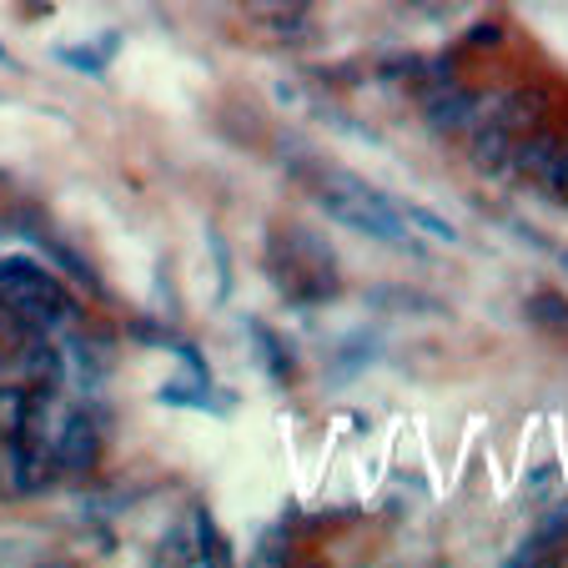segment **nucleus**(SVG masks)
Instances as JSON below:
<instances>
[{"instance_id":"nucleus-9","label":"nucleus","mask_w":568,"mask_h":568,"mask_svg":"<svg viewBox=\"0 0 568 568\" xmlns=\"http://www.w3.org/2000/svg\"><path fill=\"white\" fill-rule=\"evenodd\" d=\"M528 322L554 337H568V302L558 292H538V297H528Z\"/></svg>"},{"instance_id":"nucleus-5","label":"nucleus","mask_w":568,"mask_h":568,"mask_svg":"<svg viewBox=\"0 0 568 568\" xmlns=\"http://www.w3.org/2000/svg\"><path fill=\"white\" fill-rule=\"evenodd\" d=\"M548 87H518V91H508L498 106H488L483 116L488 121H498V126L508 131V136H528V131H538L548 121Z\"/></svg>"},{"instance_id":"nucleus-15","label":"nucleus","mask_w":568,"mask_h":568,"mask_svg":"<svg viewBox=\"0 0 568 568\" xmlns=\"http://www.w3.org/2000/svg\"><path fill=\"white\" fill-rule=\"evenodd\" d=\"M494 41H504V31H498V26H483V31L468 36V45H494Z\"/></svg>"},{"instance_id":"nucleus-6","label":"nucleus","mask_w":568,"mask_h":568,"mask_svg":"<svg viewBox=\"0 0 568 568\" xmlns=\"http://www.w3.org/2000/svg\"><path fill=\"white\" fill-rule=\"evenodd\" d=\"M55 468L61 473H91L101 458V428L87 418V413H75V418H65V428L55 433Z\"/></svg>"},{"instance_id":"nucleus-14","label":"nucleus","mask_w":568,"mask_h":568,"mask_svg":"<svg viewBox=\"0 0 568 568\" xmlns=\"http://www.w3.org/2000/svg\"><path fill=\"white\" fill-rule=\"evenodd\" d=\"M554 488H558V473H554V468H538L534 478H528V488H524V494H528V498H548V494H554Z\"/></svg>"},{"instance_id":"nucleus-4","label":"nucleus","mask_w":568,"mask_h":568,"mask_svg":"<svg viewBox=\"0 0 568 568\" xmlns=\"http://www.w3.org/2000/svg\"><path fill=\"white\" fill-rule=\"evenodd\" d=\"M483 91L463 87V81H448V87L423 91V121H428L438 136H458V131H473L483 121Z\"/></svg>"},{"instance_id":"nucleus-7","label":"nucleus","mask_w":568,"mask_h":568,"mask_svg":"<svg viewBox=\"0 0 568 568\" xmlns=\"http://www.w3.org/2000/svg\"><path fill=\"white\" fill-rule=\"evenodd\" d=\"M564 146H568V141L554 136V131H528V136L514 141V151H508V166H514L518 176H534V182H538V176L554 166V156Z\"/></svg>"},{"instance_id":"nucleus-1","label":"nucleus","mask_w":568,"mask_h":568,"mask_svg":"<svg viewBox=\"0 0 568 568\" xmlns=\"http://www.w3.org/2000/svg\"><path fill=\"white\" fill-rule=\"evenodd\" d=\"M312 196L333 222L353 226V232L373 236V242H387V247H413V232L403 222V212H397V202H387L377 186L327 166V172L312 176Z\"/></svg>"},{"instance_id":"nucleus-16","label":"nucleus","mask_w":568,"mask_h":568,"mask_svg":"<svg viewBox=\"0 0 568 568\" xmlns=\"http://www.w3.org/2000/svg\"><path fill=\"white\" fill-rule=\"evenodd\" d=\"M418 6H458V0H418Z\"/></svg>"},{"instance_id":"nucleus-8","label":"nucleus","mask_w":568,"mask_h":568,"mask_svg":"<svg viewBox=\"0 0 568 568\" xmlns=\"http://www.w3.org/2000/svg\"><path fill=\"white\" fill-rule=\"evenodd\" d=\"M26 373H31V387H36V393H51V387L61 383L65 363H61V353H55V347L31 343V347H26Z\"/></svg>"},{"instance_id":"nucleus-2","label":"nucleus","mask_w":568,"mask_h":568,"mask_svg":"<svg viewBox=\"0 0 568 568\" xmlns=\"http://www.w3.org/2000/svg\"><path fill=\"white\" fill-rule=\"evenodd\" d=\"M277 257H272V272H277L282 292L292 302H317L327 292H337V267H333V252L322 247L312 232H287L277 242Z\"/></svg>"},{"instance_id":"nucleus-13","label":"nucleus","mask_w":568,"mask_h":568,"mask_svg":"<svg viewBox=\"0 0 568 568\" xmlns=\"http://www.w3.org/2000/svg\"><path fill=\"white\" fill-rule=\"evenodd\" d=\"M538 182H544V186H548V192H554V196H558V202H568V146H564V151H558V156H554V166H548V172H544V176H538Z\"/></svg>"},{"instance_id":"nucleus-10","label":"nucleus","mask_w":568,"mask_h":568,"mask_svg":"<svg viewBox=\"0 0 568 568\" xmlns=\"http://www.w3.org/2000/svg\"><path fill=\"white\" fill-rule=\"evenodd\" d=\"M41 252L51 262H61V272L71 282H81V287H91V292H101V282H97V272H91V262L87 257H75L71 247H65V242H51V236H41Z\"/></svg>"},{"instance_id":"nucleus-3","label":"nucleus","mask_w":568,"mask_h":568,"mask_svg":"<svg viewBox=\"0 0 568 568\" xmlns=\"http://www.w3.org/2000/svg\"><path fill=\"white\" fill-rule=\"evenodd\" d=\"M55 473V448H45V438H36V428H11V443L0 453V478L16 494H36L45 488Z\"/></svg>"},{"instance_id":"nucleus-12","label":"nucleus","mask_w":568,"mask_h":568,"mask_svg":"<svg viewBox=\"0 0 568 568\" xmlns=\"http://www.w3.org/2000/svg\"><path fill=\"white\" fill-rule=\"evenodd\" d=\"M397 212H403V222H418L423 232L438 236V242H458V232H453V226L443 222V216H433L428 206H413V202H408V206H397Z\"/></svg>"},{"instance_id":"nucleus-11","label":"nucleus","mask_w":568,"mask_h":568,"mask_svg":"<svg viewBox=\"0 0 568 568\" xmlns=\"http://www.w3.org/2000/svg\"><path fill=\"white\" fill-rule=\"evenodd\" d=\"M252 337L262 343V363L272 367V377H277V383H292V357H287V347H282L277 337L262 327V322H252Z\"/></svg>"}]
</instances>
